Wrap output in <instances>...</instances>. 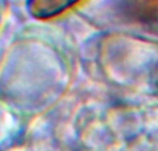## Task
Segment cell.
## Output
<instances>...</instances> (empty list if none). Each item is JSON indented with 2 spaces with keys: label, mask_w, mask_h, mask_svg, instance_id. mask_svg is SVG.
Wrapping results in <instances>:
<instances>
[{
  "label": "cell",
  "mask_w": 158,
  "mask_h": 151,
  "mask_svg": "<svg viewBox=\"0 0 158 151\" xmlns=\"http://www.w3.org/2000/svg\"><path fill=\"white\" fill-rule=\"evenodd\" d=\"M78 0H31L29 8L33 15L44 18V17L56 15L63 10L68 8Z\"/></svg>",
  "instance_id": "cell-1"
}]
</instances>
